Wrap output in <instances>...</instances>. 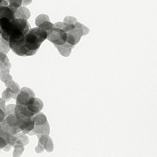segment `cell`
Listing matches in <instances>:
<instances>
[{"label": "cell", "mask_w": 157, "mask_h": 157, "mask_svg": "<svg viewBox=\"0 0 157 157\" xmlns=\"http://www.w3.org/2000/svg\"><path fill=\"white\" fill-rule=\"evenodd\" d=\"M32 2V1H22V6H23V7H24V6H26L28 4H31Z\"/></svg>", "instance_id": "34"}, {"label": "cell", "mask_w": 157, "mask_h": 157, "mask_svg": "<svg viewBox=\"0 0 157 157\" xmlns=\"http://www.w3.org/2000/svg\"><path fill=\"white\" fill-rule=\"evenodd\" d=\"M46 21L50 22L48 15L46 14H41L36 17L35 20L36 25L37 27Z\"/></svg>", "instance_id": "20"}, {"label": "cell", "mask_w": 157, "mask_h": 157, "mask_svg": "<svg viewBox=\"0 0 157 157\" xmlns=\"http://www.w3.org/2000/svg\"><path fill=\"white\" fill-rule=\"evenodd\" d=\"M12 147V146L10 144H7L4 147L2 148V149L4 151H6V152H9L11 149Z\"/></svg>", "instance_id": "31"}, {"label": "cell", "mask_w": 157, "mask_h": 157, "mask_svg": "<svg viewBox=\"0 0 157 157\" xmlns=\"http://www.w3.org/2000/svg\"><path fill=\"white\" fill-rule=\"evenodd\" d=\"M36 114L31 112L26 105H15L14 115L18 120L21 122H25L33 119Z\"/></svg>", "instance_id": "6"}, {"label": "cell", "mask_w": 157, "mask_h": 157, "mask_svg": "<svg viewBox=\"0 0 157 157\" xmlns=\"http://www.w3.org/2000/svg\"><path fill=\"white\" fill-rule=\"evenodd\" d=\"M0 154H1V149H0Z\"/></svg>", "instance_id": "35"}, {"label": "cell", "mask_w": 157, "mask_h": 157, "mask_svg": "<svg viewBox=\"0 0 157 157\" xmlns=\"http://www.w3.org/2000/svg\"><path fill=\"white\" fill-rule=\"evenodd\" d=\"M5 118V114L4 112L0 109V123H1Z\"/></svg>", "instance_id": "32"}, {"label": "cell", "mask_w": 157, "mask_h": 157, "mask_svg": "<svg viewBox=\"0 0 157 157\" xmlns=\"http://www.w3.org/2000/svg\"><path fill=\"white\" fill-rule=\"evenodd\" d=\"M17 94H14L12 93L9 89H5L3 91L2 94V98L6 102H8L9 101H10L12 99L16 100L17 98Z\"/></svg>", "instance_id": "17"}, {"label": "cell", "mask_w": 157, "mask_h": 157, "mask_svg": "<svg viewBox=\"0 0 157 157\" xmlns=\"http://www.w3.org/2000/svg\"><path fill=\"white\" fill-rule=\"evenodd\" d=\"M14 150L13 157H21L25 150V146L21 144H15L13 146Z\"/></svg>", "instance_id": "18"}, {"label": "cell", "mask_w": 157, "mask_h": 157, "mask_svg": "<svg viewBox=\"0 0 157 157\" xmlns=\"http://www.w3.org/2000/svg\"><path fill=\"white\" fill-rule=\"evenodd\" d=\"M17 139V137L16 135H12L11 134H9L7 140V144H10L13 147V146L16 142Z\"/></svg>", "instance_id": "24"}, {"label": "cell", "mask_w": 157, "mask_h": 157, "mask_svg": "<svg viewBox=\"0 0 157 157\" xmlns=\"http://www.w3.org/2000/svg\"><path fill=\"white\" fill-rule=\"evenodd\" d=\"M36 152L37 153H42V152H44V151L45 150L44 147H43V146L40 145V144H37V146L35 148Z\"/></svg>", "instance_id": "29"}, {"label": "cell", "mask_w": 157, "mask_h": 157, "mask_svg": "<svg viewBox=\"0 0 157 157\" xmlns=\"http://www.w3.org/2000/svg\"><path fill=\"white\" fill-rule=\"evenodd\" d=\"M48 136H47V135H44V136H42L41 137L38 139L37 144H40V145L44 147L46 144L48 140Z\"/></svg>", "instance_id": "26"}, {"label": "cell", "mask_w": 157, "mask_h": 157, "mask_svg": "<svg viewBox=\"0 0 157 157\" xmlns=\"http://www.w3.org/2000/svg\"><path fill=\"white\" fill-rule=\"evenodd\" d=\"M7 144L6 140L0 136V149H2Z\"/></svg>", "instance_id": "30"}, {"label": "cell", "mask_w": 157, "mask_h": 157, "mask_svg": "<svg viewBox=\"0 0 157 157\" xmlns=\"http://www.w3.org/2000/svg\"><path fill=\"white\" fill-rule=\"evenodd\" d=\"M10 49L9 42L5 41L2 37H0V53L2 52L3 54L7 55Z\"/></svg>", "instance_id": "16"}, {"label": "cell", "mask_w": 157, "mask_h": 157, "mask_svg": "<svg viewBox=\"0 0 157 157\" xmlns=\"http://www.w3.org/2000/svg\"><path fill=\"white\" fill-rule=\"evenodd\" d=\"M10 73V69H0V79L4 83L12 80V76Z\"/></svg>", "instance_id": "15"}, {"label": "cell", "mask_w": 157, "mask_h": 157, "mask_svg": "<svg viewBox=\"0 0 157 157\" xmlns=\"http://www.w3.org/2000/svg\"><path fill=\"white\" fill-rule=\"evenodd\" d=\"M34 127V121L29 126L26 127L25 129H24L22 131L23 133L25 134V135H28L33 129Z\"/></svg>", "instance_id": "28"}, {"label": "cell", "mask_w": 157, "mask_h": 157, "mask_svg": "<svg viewBox=\"0 0 157 157\" xmlns=\"http://www.w3.org/2000/svg\"><path fill=\"white\" fill-rule=\"evenodd\" d=\"M9 2V4L8 7L15 14L16 12L17 11V10L20 7H22V1L21 0H18V1H8Z\"/></svg>", "instance_id": "19"}, {"label": "cell", "mask_w": 157, "mask_h": 157, "mask_svg": "<svg viewBox=\"0 0 157 157\" xmlns=\"http://www.w3.org/2000/svg\"><path fill=\"white\" fill-rule=\"evenodd\" d=\"M36 95L33 91L28 87H24L21 89L16 99V104L23 105H29L35 100Z\"/></svg>", "instance_id": "4"}, {"label": "cell", "mask_w": 157, "mask_h": 157, "mask_svg": "<svg viewBox=\"0 0 157 157\" xmlns=\"http://www.w3.org/2000/svg\"><path fill=\"white\" fill-rule=\"evenodd\" d=\"M8 2L7 1L0 0V6H8Z\"/></svg>", "instance_id": "33"}, {"label": "cell", "mask_w": 157, "mask_h": 157, "mask_svg": "<svg viewBox=\"0 0 157 157\" xmlns=\"http://www.w3.org/2000/svg\"><path fill=\"white\" fill-rule=\"evenodd\" d=\"M32 29L27 21L22 19H14L11 21V31L9 42H15L24 38Z\"/></svg>", "instance_id": "1"}, {"label": "cell", "mask_w": 157, "mask_h": 157, "mask_svg": "<svg viewBox=\"0 0 157 157\" xmlns=\"http://www.w3.org/2000/svg\"><path fill=\"white\" fill-rule=\"evenodd\" d=\"M5 103L6 102L2 98H0V109L4 112V114H5V118L7 117Z\"/></svg>", "instance_id": "27"}, {"label": "cell", "mask_w": 157, "mask_h": 157, "mask_svg": "<svg viewBox=\"0 0 157 157\" xmlns=\"http://www.w3.org/2000/svg\"><path fill=\"white\" fill-rule=\"evenodd\" d=\"M15 104H9L6 106L7 116L10 115L14 114Z\"/></svg>", "instance_id": "25"}, {"label": "cell", "mask_w": 157, "mask_h": 157, "mask_svg": "<svg viewBox=\"0 0 157 157\" xmlns=\"http://www.w3.org/2000/svg\"><path fill=\"white\" fill-rule=\"evenodd\" d=\"M5 84L7 88L9 89L12 93L18 94L20 92L21 90L20 85L17 82H15L13 80L10 81L7 83H5Z\"/></svg>", "instance_id": "14"}, {"label": "cell", "mask_w": 157, "mask_h": 157, "mask_svg": "<svg viewBox=\"0 0 157 157\" xmlns=\"http://www.w3.org/2000/svg\"><path fill=\"white\" fill-rule=\"evenodd\" d=\"M11 31V21L7 18L0 19V36L9 42Z\"/></svg>", "instance_id": "7"}, {"label": "cell", "mask_w": 157, "mask_h": 157, "mask_svg": "<svg viewBox=\"0 0 157 157\" xmlns=\"http://www.w3.org/2000/svg\"><path fill=\"white\" fill-rule=\"evenodd\" d=\"M7 18L12 21L14 19V13L8 6H0V19Z\"/></svg>", "instance_id": "11"}, {"label": "cell", "mask_w": 157, "mask_h": 157, "mask_svg": "<svg viewBox=\"0 0 157 157\" xmlns=\"http://www.w3.org/2000/svg\"><path fill=\"white\" fill-rule=\"evenodd\" d=\"M44 41L29 30L24 37L25 47L31 56H33L37 53Z\"/></svg>", "instance_id": "2"}, {"label": "cell", "mask_w": 157, "mask_h": 157, "mask_svg": "<svg viewBox=\"0 0 157 157\" xmlns=\"http://www.w3.org/2000/svg\"><path fill=\"white\" fill-rule=\"evenodd\" d=\"M38 27L46 31L48 34L50 33V31L54 28V25L50 22L46 21L43 23L41 25H39Z\"/></svg>", "instance_id": "22"}, {"label": "cell", "mask_w": 157, "mask_h": 157, "mask_svg": "<svg viewBox=\"0 0 157 157\" xmlns=\"http://www.w3.org/2000/svg\"><path fill=\"white\" fill-rule=\"evenodd\" d=\"M44 149L48 152H52L54 151V142H53V140L49 136H48L47 142L45 146Z\"/></svg>", "instance_id": "23"}, {"label": "cell", "mask_w": 157, "mask_h": 157, "mask_svg": "<svg viewBox=\"0 0 157 157\" xmlns=\"http://www.w3.org/2000/svg\"><path fill=\"white\" fill-rule=\"evenodd\" d=\"M21 122L16 118L15 115L8 116L1 123L2 129L5 132L12 135H16L21 132L20 128Z\"/></svg>", "instance_id": "3"}, {"label": "cell", "mask_w": 157, "mask_h": 157, "mask_svg": "<svg viewBox=\"0 0 157 157\" xmlns=\"http://www.w3.org/2000/svg\"><path fill=\"white\" fill-rule=\"evenodd\" d=\"M27 106L31 112L37 114L43 110L44 104L42 100L39 98H35L34 101L31 104L27 105Z\"/></svg>", "instance_id": "10"}, {"label": "cell", "mask_w": 157, "mask_h": 157, "mask_svg": "<svg viewBox=\"0 0 157 157\" xmlns=\"http://www.w3.org/2000/svg\"><path fill=\"white\" fill-rule=\"evenodd\" d=\"M50 125L48 121L43 125H35L33 129L28 134L29 136H36L37 138L39 139L44 135L49 136L50 134Z\"/></svg>", "instance_id": "8"}, {"label": "cell", "mask_w": 157, "mask_h": 157, "mask_svg": "<svg viewBox=\"0 0 157 157\" xmlns=\"http://www.w3.org/2000/svg\"><path fill=\"white\" fill-rule=\"evenodd\" d=\"M67 33L65 31L54 27L48 34L47 39L56 45L65 44L67 41Z\"/></svg>", "instance_id": "5"}, {"label": "cell", "mask_w": 157, "mask_h": 157, "mask_svg": "<svg viewBox=\"0 0 157 157\" xmlns=\"http://www.w3.org/2000/svg\"><path fill=\"white\" fill-rule=\"evenodd\" d=\"M54 45L56 48H57L61 56L67 57L70 55L71 45L69 44L66 43L65 44L62 45Z\"/></svg>", "instance_id": "12"}, {"label": "cell", "mask_w": 157, "mask_h": 157, "mask_svg": "<svg viewBox=\"0 0 157 157\" xmlns=\"http://www.w3.org/2000/svg\"><path fill=\"white\" fill-rule=\"evenodd\" d=\"M17 138L21 141L24 146H27L30 143L29 137L25 134L23 133H19L16 135Z\"/></svg>", "instance_id": "21"}, {"label": "cell", "mask_w": 157, "mask_h": 157, "mask_svg": "<svg viewBox=\"0 0 157 157\" xmlns=\"http://www.w3.org/2000/svg\"><path fill=\"white\" fill-rule=\"evenodd\" d=\"M35 125H43L47 122V118L45 115L40 112L34 116L33 118Z\"/></svg>", "instance_id": "13"}, {"label": "cell", "mask_w": 157, "mask_h": 157, "mask_svg": "<svg viewBox=\"0 0 157 157\" xmlns=\"http://www.w3.org/2000/svg\"><path fill=\"white\" fill-rule=\"evenodd\" d=\"M31 17L30 11L25 7H20L14 14V19H22L27 21Z\"/></svg>", "instance_id": "9"}]
</instances>
